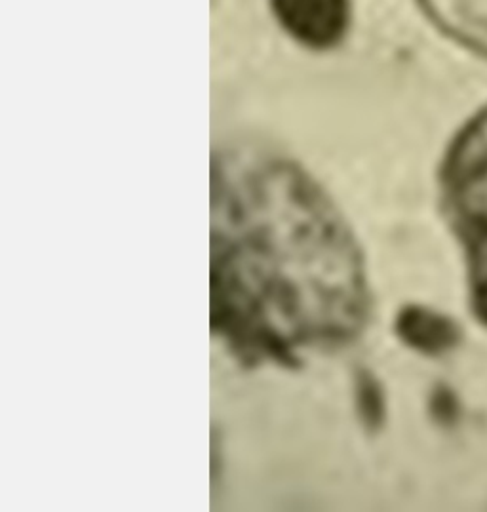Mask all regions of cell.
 <instances>
[{
	"label": "cell",
	"instance_id": "obj_3",
	"mask_svg": "<svg viewBox=\"0 0 487 512\" xmlns=\"http://www.w3.org/2000/svg\"><path fill=\"white\" fill-rule=\"evenodd\" d=\"M274 12L293 37L330 46L347 25V0H273Z\"/></svg>",
	"mask_w": 487,
	"mask_h": 512
},
{
	"label": "cell",
	"instance_id": "obj_2",
	"mask_svg": "<svg viewBox=\"0 0 487 512\" xmlns=\"http://www.w3.org/2000/svg\"><path fill=\"white\" fill-rule=\"evenodd\" d=\"M444 187L449 223L467 263L470 309L487 326V113L455 143Z\"/></svg>",
	"mask_w": 487,
	"mask_h": 512
},
{
	"label": "cell",
	"instance_id": "obj_6",
	"mask_svg": "<svg viewBox=\"0 0 487 512\" xmlns=\"http://www.w3.org/2000/svg\"><path fill=\"white\" fill-rule=\"evenodd\" d=\"M430 414L442 427H453L461 417V404L451 389L440 385L430 396Z\"/></svg>",
	"mask_w": 487,
	"mask_h": 512
},
{
	"label": "cell",
	"instance_id": "obj_4",
	"mask_svg": "<svg viewBox=\"0 0 487 512\" xmlns=\"http://www.w3.org/2000/svg\"><path fill=\"white\" fill-rule=\"evenodd\" d=\"M396 334L417 353L442 356L461 343V328L449 316L430 307L408 305L396 316Z\"/></svg>",
	"mask_w": 487,
	"mask_h": 512
},
{
	"label": "cell",
	"instance_id": "obj_1",
	"mask_svg": "<svg viewBox=\"0 0 487 512\" xmlns=\"http://www.w3.org/2000/svg\"><path fill=\"white\" fill-rule=\"evenodd\" d=\"M371 294L351 227L297 166H212V330L244 364L297 366L364 332Z\"/></svg>",
	"mask_w": 487,
	"mask_h": 512
},
{
	"label": "cell",
	"instance_id": "obj_5",
	"mask_svg": "<svg viewBox=\"0 0 487 512\" xmlns=\"http://www.w3.org/2000/svg\"><path fill=\"white\" fill-rule=\"evenodd\" d=\"M356 412L368 433H379L387 419V398L381 381L370 370H358L354 379Z\"/></svg>",
	"mask_w": 487,
	"mask_h": 512
}]
</instances>
